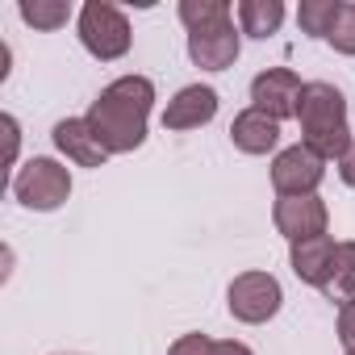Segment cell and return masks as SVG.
Here are the masks:
<instances>
[{
    "instance_id": "cell-1",
    "label": "cell",
    "mask_w": 355,
    "mask_h": 355,
    "mask_svg": "<svg viewBox=\"0 0 355 355\" xmlns=\"http://www.w3.org/2000/svg\"><path fill=\"white\" fill-rule=\"evenodd\" d=\"M155 109V84L146 76H117L88 105V125L109 155H130L146 142V121Z\"/></svg>"
},
{
    "instance_id": "cell-2",
    "label": "cell",
    "mask_w": 355,
    "mask_h": 355,
    "mask_svg": "<svg viewBox=\"0 0 355 355\" xmlns=\"http://www.w3.org/2000/svg\"><path fill=\"white\" fill-rule=\"evenodd\" d=\"M180 21L189 30V59L205 71H226L243 55V30L226 0H180Z\"/></svg>"
},
{
    "instance_id": "cell-3",
    "label": "cell",
    "mask_w": 355,
    "mask_h": 355,
    "mask_svg": "<svg viewBox=\"0 0 355 355\" xmlns=\"http://www.w3.org/2000/svg\"><path fill=\"white\" fill-rule=\"evenodd\" d=\"M297 121H301V142L313 155H322L326 163L330 159L338 163L351 150V134L355 130L347 125V101H343V92L334 84H326V80L305 84L301 105H297Z\"/></svg>"
},
{
    "instance_id": "cell-4",
    "label": "cell",
    "mask_w": 355,
    "mask_h": 355,
    "mask_svg": "<svg viewBox=\"0 0 355 355\" xmlns=\"http://www.w3.org/2000/svg\"><path fill=\"white\" fill-rule=\"evenodd\" d=\"M13 197L34 209V214H55L59 205H67L71 197V171L59 163V159H46V155H34L17 167L13 175Z\"/></svg>"
},
{
    "instance_id": "cell-5",
    "label": "cell",
    "mask_w": 355,
    "mask_h": 355,
    "mask_svg": "<svg viewBox=\"0 0 355 355\" xmlns=\"http://www.w3.org/2000/svg\"><path fill=\"white\" fill-rule=\"evenodd\" d=\"M76 30H80L84 51L101 63H113V59L130 55V46H134V30H130L125 13L117 5H109V0H88L80 9Z\"/></svg>"
},
{
    "instance_id": "cell-6",
    "label": "cell",
    "mask_w": 355,
    "mask_h": 355,
    "mask_svg": "<svg viewBox=\"0 0 355 355\" xmlns=\"http://www.w3.org/2000/svg\"><path fill=\"white\" fill-rule=\"evenodd\" d=\"M280 305H284V288H280V280H276L272 272H243V276H234L230 288H226V309H230V318L243 322V326H263V322H272V318L280 313Z\"/></svg>"
},
{
    "instance_id": "cell-7",
    "label": "cell",
    "mask_w": 355,
    "mask_h": 355,
    "mask_svg": "<svg viewBox=\"0 0 355 355\" xmlns=\"http://www.w3.org/2000/svg\"><path fill=\"white\" fill-rule=\"evenodd\" d=\"M322 180H326V159L313 155L305 142L284 146L272 159V189H276V197H318Z\"/></svg>"
},
{
    "instance_id": "cell-8",
    "label": "cell",
    "mask_w": 355,
    "mask_h": 355,
    "mask_svg": "<svg viewBox=\"0 0 355 355\" xmlns=\"http://www.w3.org/2000/svg\"><path fill=\"white\" fill-rule=\"evenodd\" d=\"M301 92H305V84L293 67H263L251 80V109L268 113L272 121H288V117H297Z\"/></svg>"
},
{
    "instance_id": "cell-9",
    "label": "cell",
    "mask_w": 355,
    "mask_h": 355,
    "mask_svg": "<svg viewBox=\"0 0 355 355\" xmlns=\"http://www.w3.org/2000/svg\"><path fill=\"white\" fill-rule=\"evenodd\" d=\"M326 222H330V209L322 197H276V205H272V226L288 243L326 234Z\"/></svg>"
},
{
    "instance_id": "cell-10",
    "label": "cell",
    "mask_w": 355,
    "mask_h": 355,
    "mask_svg": "<svg viewBox=\"0 0 355 355\" xmlns=\"http://www.w3.org/2000/svg\"><path fill=\"white\" fill-rule=\"evenodd\" d=\"M218 117V88H209V84H189V88H180L171 101H167V109H163V130H171V134H184V130H201V125H209Z\"/></svg>"
},
{
    "instance_id": "cell-11",
    "label": "cell",
    "mask_w": 355,
    "mask_h": 355,
    "mask_svg": "<svg viewBox=\"0 0 355 355\" xmlns=\"http://www.w3.org/2000/svg\"><path fill=\"white\" fill-rule=\"evenodd\" d=\"M51 138H55L59 155H67L76 167H105L109 163V150L96 142L88 117H63V121H55Z\"/></svg>"
},
{
    "instance_id": "cell-12",
    "label": "cell",
    "mask_w": 355,
    "mask_h": 355,
    "mask_svg": "<svg viewBox=\"0 0 355 355\" xmlns=\"http://www.w3.org/2000/svg\"><path fill=\"white\" fill-rule=\"evenodd\" d=\"M334 251L338 243L330 234H318V239H305V243H288V263H293V276L301 284H313L318 293L326 288L330 280V268H334Z\"/></svg>"
},
{
    "instance_id": "cell-13",
    "label": "cell",
    "mask_w": 355,
    "mask_h": 355,
    "mask_svg": "<svg viewBox=\"0 0 355 355\" xmlns=\"http://www.w3.org/2000/svg\"><path fill=\"white\" fill-rule=\"evenodd\" d=\"M230 142H234V150H243V155H268V150H276V142H280V121H272V117L259 113V109H243V113L230 121Z\"/></svg>"
},
{
    "instance_id": "cell-14",
    "label": "cell",
    "mask_w": 355,
    "mask_h": 355,
    "mask_svg": "<svg viewBox=\"0 0 355 355\" xmlns=\"http://www.w3.org/2000/svg\"><path fill=\"white\" fill-rule=\"evenodd\" d=\"M234 17H239V30L247 38H272L284 26V5L280 0H239Z\"/></svg>"
},
{
    "instance_id": "cell-15",
    "label": "cell",
    "mask_w": 355,
    "mask_h": 355,
    "mask_svg": "<svg viewBox=\"0 0 355 355\" xmlns=\"http://www.w3.org/2000/svg\"><path fill=\"white\" fill-rule=\"evenodd\" d=\"M322 297H326V301H338V305L355 301V243H351V239L338 243V251H334V268H330V280H326Z\"/></svg>"
},
{
    "instance_id": "cell-16",
    "label": "cell",
    "mask_w": 355,
    "mask_h": 355,
    "mask_svg": "<svg viewBox=\"0 0 355 355\" xmlns=\"http://www.w3.org/2000/svg\"><path fill=\"white\" fill-rule=\"evenodd\" d=\"M17 13H21V21L30 30H42V34H55V30H63L71 21V5H67V0H21Z\"/></svg>"
},
{
    "instance_id": "cell-17",
    "label": "cell",
    "mask_w": 355,
    "mask_h": 355,
    "mask_svg": "<svg viewBox=\"0 0 355 355\" xmlns=\"http://www.w3.org/2000/svg\"><path fill=\"white\" fill-rule=\"evenodd\" d=\"M338 5L343 0H301V9H297V21H301V34L309 38H326L334 17H338Z\"/></svg>"
},
{
    "instance_id": "cell-18",
    "label": "cell",
    "mask_w": 355,
    "mask_h": 355,
    "mask_svg": "<svg viewBox=\"0 0 355 355\" xmlns=\"http://www.w3.org/2000/svg\"><path fill=\"white\" fill-rule=\"evenodd\" d=\"M326 42H330L338 55H351V59H355V0H343V5H338V17H334Z\"/></svg>"
},
{
    "instance_id": "cell-19",
    "label": "cell",
    "mask_w": 355,
    "mask_h": 355,
    "mask_svg": "<svg viewBox=\"0 0 355 355\" xmlns=\"http://www.w3.org/2000/svg\"><path fill=\"white\" fill-rule=\"evenodd\" d=\"M214 343L218 338H209V334H180L167 347V355H214Z\"/></svg>"
},
{
    "instance_id": "cell-20",
    "label": "cell",
    "mask_w": 355,
    "mask_h": 355,
    "mask_svg": "<svg viewBox=\"0 0 355 355\" xmlns=\"http://www.w3.org/2000/svg\"><path fill=\"white\" fill-rule=\"evenodd\" d=\"M338 343L347 351H355V301L338 305Z\"/></svg>"
},
{
    "instance_id": "cell-21",
    "label": "cell",
    "mask_w": 355,
    "mask_h": 355,
    "mask_svg": "<svg viewBox=\"0 0 355 355\" xmlns=\"http://www.w3.org/2000/svg\"><path fill=\"white\" fill-rule=\"evenodd\" d=\"M0 125H5V138H9V155H5V163L13 167V163H17V146H21V125H17V117H13V113L0 117Z\"/></svg>"
},
{
    "instance_id": "cell-22",
    "label": "cell",
    "mask_w": 355,
    "mask_h": 355,
    "mask_svg": "<svg viewBox=\"0 0 355 355\" xmlns=\"http://www.w3.org/2000/svg\"><path fill=\"white\" fill-rule=\"evenodd\" d=\"M338 180H343L347 189H355V142H351V150L338 159Z\"/></svg>"
},
{
    "instance_id": "cell-23",
    "label": "cell",
    "mask_w": 355,
    "mask_h": 355,
    "mask_svg": "<svg viewBox=\"0 0 355 355\" xmlns=\"http://www.w3.org/2000/svg\"><path fill=\"white\" fill-rule=\"evenodd\" d=\"M214 355H255L247 343H239V338H218L214 343Z\"/></svg>"
},
{
    "instance_id": "cell-24",
    "label": "cell",
    "mask_w": 355,
    "mask_h": 355,
    "mask_svg": "<svg viewBox=\"0 0 355 355\" xmlns=\"http://www.w3.org/2000/svg\"><path fill=\"white\" fill-rule=\"evenodd\" d=\"M55 355H84V351H55Z\"/></svg>"
},
{
    "instance_id": "cell-25",
    "label": "cell",
    "mask_w": 355,
    "mask_h": 355,
    "mask_svg": "<svg viewBox=\"0 0 355 355\" xmlns=\"http://www.w3.org/2000/svg\"><path fill=\"white\" fill-rule=\"evenodd\" d=\"M351 142H355V134H351Z\"/></svg>"
},
{
    "instance_id": "cell-26",
    "label": "cell",
    "mask_w": 355,
    "mask_h": 355,
    "mask_svg": "<svg viewBox=\"0 0 355 355\" xmlns=\"http://www.w3.org/2000/svg\"><path fill=\"white\" fill-rule=\"evenodd\" d=\"M347 355H355V351H347Z\"/></svg>"
}]
</instances>
